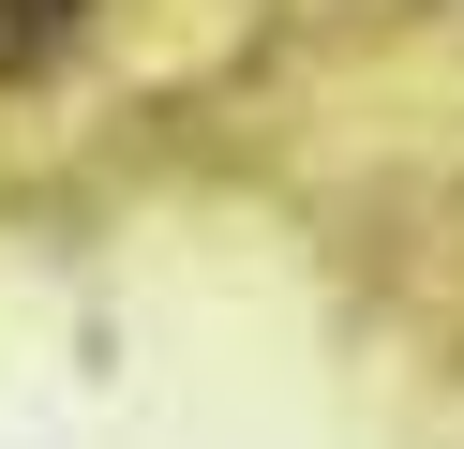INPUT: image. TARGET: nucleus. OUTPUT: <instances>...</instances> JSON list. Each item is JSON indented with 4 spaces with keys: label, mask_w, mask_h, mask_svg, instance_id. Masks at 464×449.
<instances>
[{
    "label": "nucleus",
    "mask_w": 464,
    "mask_h": 449,
    "mask_svg": "<svg viewBox=\"0 0 464 449\" xmlns=\"http://www.w3.org/2000/svg\"><path fill=\"white\" fill-rule=\"evenodd\" d=\"M75 15H91V0H0V75L61 60V45H75Z\"/></svg>",
    "instance_id": "obj_1"
}]
</instances>
